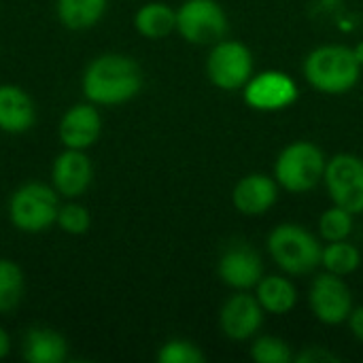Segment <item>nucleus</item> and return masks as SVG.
Wrapping results in <instances>:
<instances>
[{
	"instance_id": "c756f323",
	"label": "nucleus",
	"mask_w": 363,
	"mask_h": 363,
	"mask_svg": "<svg viewBox=\"0 0 363 363\" xmlns=\"http://www.w3.org/2000/svg\"><path fill=\"white\" fill-rule=\"evenodd\" d=\"M353 51H355V57H357V62L363 66V38L353 47Z\"/></svg>"
},
{
	"instance_id": "ddd939ff",
	"label": "nucleus",
	"mask_w": 363,
	"mask_h": 363,
	"mask_svg": "<svg viewBox=\"0 0 363 363\" xmlns=\"http://www.w3.org/2000/svg\"><path fill=\"white\" fill-rule=\"evenodd\" d=\"M102 136V115L96 104H72L57 123V138L64 149L87 151Z\"/></svg>"
},
{
	"instance_id": "a211bd4d",
	"label": "nucleus",
	"mask_w": 363,
	"mask_h": 363,
	"mask_svg": "<svg viewBox=\"0 0 363 363\" xmlns=\"http://www.w3.org/2000/svg\"><path fill=\"white\" fill-rule=\"evenodd\" d=\"M257 302L266 311V315L285 317L298 304V287L289 279V274H268L253 289Z\"/></svg>"
},
{
	"instance_id": "f257e3e1",
	"label": "nucleus",
	"mask_w": 363,
	"mask_h": 363,
	"mask_svg": "<svg viewBox=\"0 0 363 363\" xmlns=\"http://www.w3.org/2000/svg\"><path fill=\"white\" fill-rule=\"evenodd\" d=\"M81 89L87 102L96 106L125 104L143 89V70L138 62L125 53H100L85 66Z\"/></svg>"
},
{
	"instance_id": "7ed1b4c3",
	"label": "nucleus",
	"mask_w": 363,
	"mask_h": 363,
	"mask_svg": "<svg viewBox=\"0 0 363 363\" xmlns=\"http://www.w3.org/2000/svg\"><path fill=\"white\" fill-rule=\"evenodd\" d=\"M268 255L289 277H306L321 266L323 245L300 223H279L266 240Z\"/></svg>"
},
{
	"instance_id": "20e7f679",
	"label": "nucleus",
	"mask_w": 363,
	"mask_h": 363,
	"mask_svg": "<svg viewBox=\"0 0 363 363\" xmlns=\"http://www.w3.org/2000/svg\"><path fill=\"white\" fill-rule=\"evenodd\" d=\"M325 166L328 157L321 147L311 140H296L277 155L272 177L289 194H308L323 181Z\"/></svg>"
},
{
	"instance_id": "a878e982",
	"label": "nucleus",
	"mask_w": 363,
	"mask_h": 363,
	"mask_svg": "<svg viewBox=\"0 0 363 363\" xmlns=\"http://www.w3.org/2000/svg\"><path fill=\"white\" fill-rule=\"evenodd\" d=\"M155 359L160 363H204L206 355L196 342L185 338H172L160 347Z\"/></svg>"
},
{
	"instance_id": "39448f33",
	"label": "nucleus",
	"mask_w": 363,
	"mask_h": 363,
	"mask_svg": "<svg viewBox=\"0 0 363 363\" xmlns=\"http://www.w3.org/2000/svg\"><path fill=\"white\" fill-rule=\"evenodd\" d=\"M60 211V198L53 185L40 183V181H30L19 185L6 204V215L9 221L15 230L23 234H40L47 232Z\"/></svg>"
},
{
	"instance_id": "dca6fc26",
	"label": "nucleus",
	"mask_w": 363,
	"mask_h": 363,
	"mask_svg": "<svg viewBox=\"0 0 363 363\" xmlns=\"http://www.w3.org/2000/svg\"><path fill=\"white\" fill-rule=\"evenodd\" d=\"M36 123V106L32 96L13 83L0 85V132L26 134Z\"/></svg>"
},
{
	"instance_id": "f03ea898",
	"label": "nucleus",
	"mask_w": 363,
	"mask_h": 363,
	"mask_svg": "<svg viewBox=\"0 0 363 363\" xmlns=\"http://www.w3.org/2000/svg\"><path fill=\"white\" fill-rule=\"evenodd\" d=\"M362 64L355 57L353 47L330 43L313 49L304 64L302 72L306 83L325 96L349 94L362 77Z\"/></svg>"
},
{
	"instance_id": "9d476101",
	"label": "nucleus",
	"mask_w": 363,
	"mask_h": 363,
	"mask_svg": "<svg viewBox=\"0 0 363 363\" xmlns=\"http://www.w3.org/2000/svg\"><path fill=\"white\" fill-rule=\"evenodd\" d=\"M245 102L262 113L285 111L298 100V83L283 70L253 72L249 83L242 87Z\"/></svg>"
},
{
	"instance_id": "2eb2a0df",
	"label": "nucleus",
	"mask_w": 363,
	"mask_h": 363,
	"mask_svg": "<svg viewBox=\"0 0 363 363\" xmlns=\"http://www.w3.org/2000/svg\"><path fill=\"white\" fill-rule=\"evenodd\" d=\"M279 183L272 174L251 172L232 189V204L245 217L266 215L279 200Z\"/></svg>"
},
{
	"instance_id": "f8f14e48",
	"label": "nucleus",
	"mask_w": 363,
	"mask_h": 363,
	"mask_svg": "<svg viewBox=\"0 0 363 363\" xmlns=\"http://www.w3.org/2000/svg\"><path fill=\"white\" fill-rule=\"evenodd\" d=\"M217 274L223 285L234 291H251L264 277L262 255L247 242L228 247L217 264Z\"/></svg>"
},
{
	"instance_id": "5701e85b",
	"label": "nucleus",
	"mask_w": 363,
	"mask_h": 363,
	"mask_svg": "<svg viewBox=\"0 0 363 363\" xmlns=\"http://www.w3.org/2000/svg\"><path fill=\"white\" fill-rule=\"evenodd\" d=\"M355 230V215L347 208L334 204L319 217V234L325 242L349 240Z\"/></svg>"
},
{
	"instance_id": "1a4fd4ad",
	"label": "nucleus",
	"mask_w": 363,
	"mask_h": 363,
	"mask_svg": "<svg viewBox=\"0 0 363 363\" xmlns=\"http://www.w3.org/2000/svg\"><path fill=\"white\" fill-rule=\"evenodd\" d=\"M308 306L317 321L325 325L347 323L353 311V294L345 277L332 272L317 274L308 289Z\"/></svg>"
},
{
	"instance_id": "393cba45",
	"label": "nucleus",
	"mask_w": 363,
	"mask_h": 363,
	"mask_svg": "<svg viewBox=\"0 0 363 363\" xmlns=\"http://www.w3.org/2000/svg\"><path fill=\"white\" fill-rule=\"evenodd\" d=\"M55 225H57L64 234L83 236V234H87L89 228H91V215H89V211H87L83 204H77V202L70 200V202H66V204H60Z\"/></svg>"
},
{
	"instance_id": "4468645a",
	"label": "nucleus",
	"mask_w": 363,
	"mask_h": 363,
	"mask_svg": "<svg viewBox=\"0 0 363 363\" xmlns=\"http://www.w3.org/2000/svg\"><path fill=\"white\" fill-rule=\"evenodd\" d=\"M94 181V164L85 151L64 149L51 166V185L66 200L81 198Z\"/></svg>"
},
{
	"instance_id": "412c9836",
	"label": "nucleus",
	"mask_w": 363,
	"mask_h": 363,
	"mask_svg": "<svg viewBox=\"0 0 363 363\" xmlns=\"http://www.w3.org/2000/svg\"><path fill=\"white\" fill-rule=\"evenodd\" d=\"M362 266V251L349 240L325 242L321 251V268L336 277H349Z\"/></svg>"
},
{
	"instance_id": "f3484780",
	"label": "nucleus",
	"mask_w": 363,
	"mask_h": 363,
	"mask_svg": "<svg viewBox=\"0 0 363 363\" xmlns=\"http://www.w3.org/2000/svg\"><path fill=\"white\" fill-rule=\"evenodd\" d=\"M21 357L28 363H62L68 359V340L45 325L30 328L21 340Z\"/></svg>"
},
{
	"instance_id": "0eeeda50",
	"label": "nucleus",
	"mask_w": 363,
	"mask_h": 363,
	"mask_svg": "<svg viewBox=\"0 0 363 363\" xmlns=\"http://www.w3.org/2000/svg\"><path fill=\"white\" fill-rule=\"evenodd\" d=\"M228 15L217 0H185L177 9V32L189 45H215L228 34Z\"/></svg>"
},
{
	"instance_id": "c85d7f7f",
	"label": "nucleus",
	"mask_w": 363,
	"mask_h": 363,
	"mask_svg": "<svg viewBox=\"0 0 363 363\" xmlns=\"http://www.w3.org/2000/svg\"><path fill=\"white\" fill-rule=\"evenodd\" d=\"M11 353V336L6 334V330L0 325V359H4Z\"/></svg>"
},
{
	"instance_id": "423d86ee",
	"label": "nucleus",
	"mask_w": 363,
	"mask_h": 363,
	"mask_svg": "<svg viewBox=\"0 0 363 363\" xmlns=\"http://www.w3.org/2000/svg\"><path fill=\"white\" fill-rule=\"evenodd\" d=\"M253 72V53L245 43L221 38L219 43L211 45L206 57V77L217 89L238 91L249 83Z\"/></svg>"
},
{
	"instance_id": "4be33fe9",
	"label": "nucleus",
	"mask_w": 363,
	"mask_h": 363,
	"mask_svg": "<svg viewBox=\"0 0 363 363\" xmlns=\"http://www.w3.org/2000/svg\"><path fill=\"white\" fill-rule=\"evenodd\" d=\"M26 279L21 268L6 257H0V315H11L23 300Z\"/></svg>"
},
{
	"instance_id": "b1692460",
	"label": "nucleus",
	"mask_w": 363,
	"mask_h": 363,
	"mask_svg": "<svg viewBox=\"0 0 363 363\" xmlns=\"http://www.w3.org/2000/svg\"><path fill=\"white\" fill-rule=\"evenodd\" d=\"M251 359L257 363H289L294 362L291 347L279 336H257L251 345Z\"/></svg>"
},
{
	"instance_id": "aec40b11",
	"label": "nucleus",
	"mask_w": 363,
	"mask_h": 363,
	"mask_svg": "<svg viewBox=\"0 0 363 363\" xmlns=\"http://www.w3.org/2000/svg\"><path fill=\"white\" fill-rule=\"evenodd\" d=\"M108 0H55V13L66 30L83 32L98 26L106 13Z\"/></svg>"
},
{
	"instance_id": "6e6552de",
	"label": "nucleus",
	"mask_w": 363,
	"mask_h": 363,
	"mask_svg": "<svg viewBox=\"0 0 363 363\" xmlns=\"http://www.w3.org/2000/svg\"><path fill=\"white\" fill-rule=\"evenodd\" d=\"M323 183L334 204L353 215L363 213V157L355 153H336L328 160Z\"/></svg>"
},
{
	"instance_id": "bb28decb",
	"label": "nucleus",
	"mask_w": 363,
	"mask_h": 363,
	"mask_svg": "<svg viewBox=\"0 0 363 363\" xmlns=\"http://www.w3.org/2000/svg\"><path fill=\"white\" fill-rule=\"evenodd\" d=\"M294 359L298 363H340V357L325 347H304L294 355Z\"/></svg>"
},
{
	"instance_id": "cd10ccee",
	"label": "nucleus",
	"mask_w": 363,
	"mask_h": 363,
	"mask_svg": "<svg viewBox=\"0 0 363 363\" xmlns=\"http://www.w3.org/2000/svg\"><path fill=\"white\" fill-rule=\"evenodd\" d=\"M347 325H349V332L353 334V338L363 342V306H353V311L347 319Z\"/></svg>"
},
{
	"instance_id": "6ab92c4d",
	"label": "nucleus",
	"mask_w": 363,
	"mask_h": 363,
	"mask_svg": "<svg viewBox=\"0 0 363 363\" xmlns=\"http://www.w3.org/2000/svg\"><path fill=\"white\" fill-rule=\"evenodd\" d=\"M134 28L149 40H160L177 32V9L168 2H147L134 13Z\"/></svg>"
},
{
	"instance_id": "9b49d317",
	"label": "nucleus",
	"mask_w": 363,
	"mask_h": 363,
	"mask_svg": "<svg viewBox=\"0 0 363 363\" xmlns=\"http://www.w3.org/2000/svg\"><path fill=\"white\" fill-rule=\"evenodd\" d=\"M264 317L266 311L257 302L255 294L236 291L223 302L219 311V328L225 338L234 342H245L259 334L264 325Z\"/></svg>"
}]
</instances>
